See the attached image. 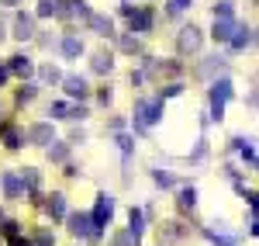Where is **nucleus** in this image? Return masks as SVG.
<instances>
[{
    "instance_id": "obj_1",
    "label": "nucleus",
    "mask_w": 259,
    "mask_h": 246,
    "mask_svg": "<svg viewBox=\"0 0 259 246\" xmlns=\"http://www.w3.org/2000/svg\"><path fill=\"white\" fill-rule=\"evenodd\" d=\"M228 97H232V80L221 77V80L211 83V118H214V122L225 115V101H228Z\"/></svg>"
},
{
    "instance_id": "obj_2",
    "label": "nucleus",
    "mask_w": 259,
    "mask_h": 246,
    "mask_svg": "<svg viewBox=\"0 0 259 246\" xmlns=\"http://www.w3.org/2000/svg\"><path fill=\"white\" fill-rule=\"evenodd\" d=\"M111 215H114V198H111V194H97V208H94V215H90L94 236H100V229L111 222Z\"/></svg>"
},
{
    "instance_id": "obj_3",
    "label": "nucleus",
    "mask_w": 259,
    "mask_h": 246,
    "mask_svg": "<svg viewBox=\"0 0 259 246\" xmlns=\"http://www.w3.org/2000/svg\"><path fill=\"white\" fill-rule=\"evenodd\" d=\"M135 115H139V125H156L162 118V101H152V104L139 101L135 104Z\"/></svg>"
},
{
    "instance_id": "obj_4",
    "label": "nucleus",
    "mask_w": 259,
    "mask_h": 246,
    "mask_svg": "<svg viewBox=\"0 0 259 246\" xmlns=\"http://www.w3.org/2000/svg\"><path fill=\"white\" fill-rule=\"evenodd\" d=\"M200 42H204V35H200V28H194V24H187L183 31H180V52H197Z\"/></svg>"
},
{
    "instance_id": "obj_5",
    "label": "nucleus",
    "mask_w": 259,
    "mask_h": 246,
    "mask_svg": "<svg viewBox=\"0 0 259 246\" xmlns=\"http://www.w3.org/2000/svg\"><path fill=\"white\" fill-rule=\"evenodd\" d=\"M28 143H35V146H49V143H56V132H52V125H31L28 128Z\"/></svg>"
},
{
    "instance_id": "obj_6",
    "label": "nucleus",
    "mask_w": 259,
    "mask_h": 246,
    "mask_svg": "<svg viewBox=\"0 0 259 246\" xmlns=\"http://www.w3.org/2000/svg\"><path fill=\"white\" fill-rule=\"evenodd\" d=\"M69 232H73V236H94V222H90V215H87V212L69 215Z\"/></svg>"
},
{
    "instance_id": "obj_7",
    "label": "nucleus",
    "mask_w": 259,
    "mask_h": 246,
    "mask_svg": "<svg viewBox=\"0 0 259 246\" xmlns=\"http://www.w3.org/2000/svg\"><path fill=\"white\" fill-rule=\"evenodd\" d=\"M31 35H35V18H31V14H18V18H14V39L28 42Z\"/></svg>"
},
{
    "instance_id": "obj_8",
    "label": "nucleus",
    "mask_w": 259,
    "mask_h": 246,
    "mask_svg": "<svg viewBox=\"0 0 259 246\" xmlns=\"http://www.w3.org/2000/svg\"><path fill=\"white\" fill-rule=\"evenodd\" d=\"M124 14L132 18V31H149L152 28V11H132V7H124Z\"/></svg>"
},
{
    "instance_id": "obj_9",
    "label": "nucleus",
    "mask_w": 259,
    "mask_h": 246,
    "mask_svg": "<svg viewBox=\"0 0 259 246\" xmlns=\"http://www.w3.org/2000/svg\"><path fill=\"white\" fill-rule=\"evenodd\" d=\"M232 31H235V18H214V42H228L232 39Z\"/></svg>"
},
{
    "instance_id": "obj_10",
    "label": "nucleus",
    "mask_w": 259,
    "mask_h": 246,
    "mask_svg": "<svg viewBox=\"0 0 259 246\" xmlns=\"http://www.w3.org/2000/svg\"><path fill=\"white\" fill-rule=\"evenodd\" d=\"M87 24H90L97 35H111V31H114L111 18H104V14H94V11H87Z\"/></svg>"
},
{
    "instance_id": "obj_11",
    "label": "nucleus",
    "mask_w": 259,
    "mask_h": 246,
    "mask_svg": "<svg viewBox=\"0 0 259 246\" xmlns=\"http://www.w3.org/2000/svg\"><path fill=\"white\" fill-rule=\"evenodd\" d=\"M252 39H256V35H252V28H249V24H245V28H239V24H235V31H232V49H249V45H252Z\"/></svg>"
},
{
    "instance_id": "obj_12",
    "label": "nucleus",
    "mask_w": 259,
    "mask_h": 246,
    "mask_svg": "<svg viewBox=\"0 0 259 246\" xmlns=\"http://www.w3.org/2000/svg\"><path fill=\"white\" fill-rule=\"evenodd\" d=\"M62 87L69 97H87V80L83 77H62Z\"/></svg>"
},
{
    "instance_id": "obj_13",
    "label": "nucleus",
    "mask_w": 259,
    "mask_h": 246,
    "mask_svg": "<svg viewBox=\"0 0 259 246\" xmlns=\"http://www.w3.org/2000/svg\"><path fill=\"white\" fill-rule=\"evenodd\" d=\"M128 222H132L128 236H132V243L139 246L142 243V229H145V226H142V212H139V208H132V212H128Z\"/></svg>"
},
{
    "instance_id": "obj_14",
    "label": "nucleus",
    "mask_w": 259,
    "mask_h": 246,
    "mask_svg": "<svg viewBox=\"0 0 259 246\" xmlns=\"http://www.w3.org/2000/svg\"><path fill=\"white\" fill-rule=\"evenodd\" d=\"M90 69H94V73H100V77H104V73H111V69H114L111 52H97V56H94V62H90Z\"/></svg>"
},
{
    "instance_id": "obj_15",
    "label": "nucleus",
    "mask_w": 259,
    "mask_h": 246,
    "mask_svg": "<svg viewBox=\"0 0 259 246\" xmlns=\"http://www.w3.org/2000/svg\"><path fill=\"white\" fill-rule=\"evenodd\" d=\"M11 73H18V77H28L31 73V59L28 56H11V66H7Z\"/></svg>"
},
{
    "instance_id": "obj_16",
    "label": "nucleus",
    "mask_w": 259,
    "mask_h": 246,
    "mask_svg": "<svg viewBox=\"0 0 259 246\" xmlns=\"http://www.w3.org/2000/svg\"><path fill=\"white\" fill-rule=\"evenodd\" d=\"M0 139H4V143L11 146V149H18V146L24 143V139H21V132L14 128V125H4V128H0Z\"/></svg>"
},
{
    "instance_id": "obj_17",
    "label": "nucleus",
    "mask_w": 259,
    "mask_h": 246,
    "mask_svg": "<svg viewBox=\"0 0 259 246\" xmlns=\"http://www.w3.org/2000/svg\"><path fill=\"white\" fill-rule=\"evenodd\" d=\"M80 52H83V42L80 39H73V35H69V39H62V56H66V59H76Z\"/></svg>"
},
{
    "instance_id": "obj_18",
    "label": "nucleus",
    "mask_w": 259,
    "mask_h": 246,
    "mask_svg": "<svg viewBox=\"0 0 259 246\" xmlns=\"http://www.w3.org/2000/svg\"><path fill=\"white\" fill-rule=\"evenodd\" d=\"M45 208H49V215H52V219H62V215H66V198H62V194H52Z\"/></svg>"
},
{
    "instance_id": "obj_19",
    "label": "nucleus",
    "mask_w": 259,
    "mask_h": 246,
    "mask_svg": "<svg viewBox=\"0 0 259 246\" xmlns=\"http://www.w3.org/2000/svg\"><path fill=\"white\" fill-rule=\"evenodd\" d=\"M4 191H7V198H21V181L14 173H4Z\"/></svg>"
},
{
    "instance_id": "obj_20",
    "label": "nucleus",
    "mask_w": 259,
    "mask_h": 246,
    "mask_svg": "<svg viewBox=\"0 0 259 246\" xmlns=\"http://www.w3.org/2000/svg\"><path fill=\"white\" fill-rule=\"evenodd\" d=\"M197 205V191H194V187H183V191H180V208H194Z\"/></svg>"
},
{
    "instance_id": "obj_21",
    "label": "nucleus",
    "mask_w": 259,
    "mask_h": 246,
    "mask_svg": "<svg viewBox=\"0 0 259 246\" xmlns=\"http://www.w3.org/2000/svg\"><path fill=\"white\" fill-rule=\"evenodd\" d=\"M221 69H225V59H218V56H214L211 62H204V66H200V73H204V77H214V73H221Z\"/></svg>"
},
{
    "instance_id": "obj_22",
    "label": "nucleus",
    "mask_w": 259,
    "mask_h": 246,
    "mask_svg": "<svg viewBox=\"0 0 259 246\" xmlns=\"http://www.w3.org/2000/svg\"><path fill=\"white\" fill-rule=\"evenodd\" d=\"M41 80H45V83H59V80H62V73L56 69V66H52V62H49V66H41Z\"/></svg>"
},
{
    "instance_id": "obj_23",
    "label": "nucleus",
    "mask_w": 259,
    "mask_h": 246,
    "mask_svg": "<svg viewBox=\"0 0 259 246\" xmlns=\"http://www.w3.org/2000/svg\"><path fill=\"white\" fill-rule=\"evenodd\" d=\"M56 11H59V4H56V0H41V4H38V18H52Z\"/></svg>"
},
{
    "instance_id": "obj_24",
    "label": "nucleus",
    "mask_w": 259,
    "mask_h": 246,
    "mask_svg": "<svg viewBox=\"0 0 259 246\" xmlns=\"http://www.w3.org/2000/svg\"><path fill=\"white\" fill-rule=\"evenodd\" d=\"M159 239H162V243H177V239H180V229H177V222H166V232H162Z\"/></svg>"
},
{
    "instance_id": "obj_25",
    "label": "nucleus",
    "mask_w": 259,
    "mask_h": 246,
    "mask_svg": "<svg viewBox=\"0 0 259 246\" xmlns=\"http://www.w3.org/2000/svg\"><path fill=\"white\" fill-rule=\"evenodd\" d=\"M21 184H28L31 191H35V187H38V173H35L31 166H28V170H21Z\"/></svg>"
},
{
    "instance_id": "obj_26",
    "label": "nucleus",
    "mask_w": 259,
    "mask_h": 246,
    "mask_svg": "<svg viewBox=\"0 0 259 246\" xmlns=\"http://www.w3.org/2000/svg\"><path fill=\"white\" fill-rule=\"evenodd\" d=\"M214 18H232V4L228 0H221L218 7H214Z\"/></svg>"
},
{
    "instance_id": "obj_27",
    "label": "nucleus",
    "mask_w": 259,
    "mask_h": 246,
    "mask_svg": "<svg viewBox=\"0 0 259 246\" xmlns=\"http://www.w3.org/2000/svg\"><path fill=\"white\" fill-rule=\"evenodd\" d=\"M66 153H69V146H52V149H49V156H52V160H66Z\"/></svg>"
},
{
    "instance_id": "obj_28",
    "label": "nucleus",
    "mask_w": 259,
    "mask_h": 246,
    "mask_svg": "<svg viewBox=\"0 0 259 246\" xmlns=\"http://www.w3.org/2000/svg\"><path fill=\"white\" fill-rule=\"evenodd\" d=\"M31 97H35V87H21V90H18V101H21V104L31 101Z\"/></svg>"
},
{
    "instance_id": "obj_29",
    "label": "nucleus",
    "mask_w": 259,
    "mask_h": 246,
    "mask_svg": "<svg viewBox=\"0 0 259 246\" xmlns=\"http://www.w3.org/2000/svg\"><path fill=\"white\" fill-rule=\"evenodd\" d=\"M121 49L124 52H139V39H121Z\"/></svg>"
},
{
    "instance_id": "obj_30",
    "label": "nucleus",
    "mask_w": 259,
    "mask_h": 246,
    "mask_svg": "<svg viewBox=\"0 0 259 246\" xmlns=\"http://www.w3.org/2000/svg\"><path fill=\"white\" fill-rule=\"evenodd\" d=\"M111 246H135V243H132L128 232H121V236H114V243H111Z\"/></svg>"
},
{
    "instance_id": "obj_31",
    "label": "nucleus",
    "mask_w": 259,
    "mask_h": 246,
    "mask_svg": "<svg viewBox=\"0 0 259 246\" xmlns=\"http://www.w3.org/2000/svg\"><path fill=\"white\" fill-rule=\"evenodd\" d=\"M7 73H11V69H7V66H0V87L7 83Z\"/></svg>"
},
{
    "instance_id": "obj_32",
    "label": "nucleus",
    "mask_w": 259,
    "mask_h": 246,
    "mask_svg": "<svg viewBox=\"0 0 259 246\" xmlns=\"http://www.w3.org/2000/svg\"><path fill=\"white\" fill-rule=\"evenodd\" d=\"M190 4H194V0H173V7H177V11H180V7H190Z\"/></svg>"
},
{
    "instance_id": "obj_33",
    "label": "nucleus",
    "mask_w": 259,
    "mask_h": 246,
    "mask_svg": "<svg viewBox=\"0 0 259 246\" xmlns=\"http://www.w3.org/2000/svg\"><path fill=\"white\" fill-rule=\"evenodd\" d=\"M0 4H7V7H14V4H21V0H0Z\"/></svg>"
},
{
    "instance_id": "obj_34",
    "label": "nucleus",
    "mask_w": 259,
    "mask_h": 246,
    "mask_svg": "<svg viewBox=\"0 0 259 246\" xmlns=\"http://www.w3.org/2000/svg\"><path fill=\"white\" fill-rule=\"evenodd\" d=\"M11 246H28V243H24V239H14V243H11Z\"/></svg>"
},
{
    "instance_id": "obj_35",
    "label": "nucleus",
    "mask_w": 259,
    "mask_h": 246,
    "mask_svg": "<svg viewBox=\"0 0 259 246\" xmlns=\"http://www.w3.org/2000/svg\"><path fill=\"white\" fill-rule=\"evenodd\" d=\"M0 42H4V24H0Z\"/></svg>"
},
{
    "instance_id": "obj_36",
    "label": "nucleus",
    "mask_w": 259,
    "mask_h": 246,
    "mask_svg": "<svg viewBox=\"0 0 259 246\" xmlns=\"http://www.w3.org/2000/svg\"><path fill=\"white\" fill-rule=\"evenodd\" d=\"M0 219H4V215H0Z\"/></svg>"
}]
</instances>
